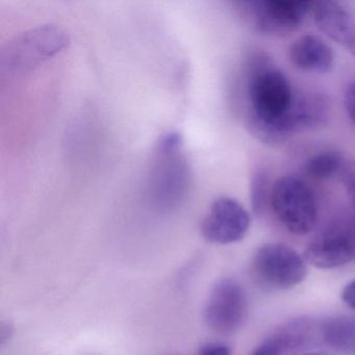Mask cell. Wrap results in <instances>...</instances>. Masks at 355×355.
<instances>
[{
  "label": "cell",
  "mask_w": 355,
  "mask_h": 355,
  "mask_svg": "<svg viewBox=\"0 0 355 355\" xmlns=\"http://www.w3.org/2000/svg\"><path fill=\"white\" fill-rule=\"evenodd\" d=\"M355 259V221L328 224L305 249L304 259L318 269H334Z\"/></svg>",
  "instance_id": "obj_7"
},
{
  "label": "cell",
  "mask_w": 355,
  "mask_h": 355,
  "mask_svg": "<svg viewBox=\"0 0 355 355\" xmlns=\"http://www.w3.org/2000/svg\"><path fill=\"white\" fill-rule=\"evenodd\" d=\"M266 178L263 174L257 173L255 178H253L252 190H251V199H252L253 209L255 211H259L263 207V202L266 200Z\"/></svg>",
  "instance_id": "obj_16"
},
{
  "label": "cell",
  "mask_w": 355,
  "mask_h": 355,
  "mask_svg": "<svg viewBox=\"0 0 355 355\" xmlns=\"http://www.w3.org/2000/svg\"><path fill=\"white\" fill-rule=\"evenodd\" d=\"M68 43L69 38L61 28L40 26L9 43L1 55V66L10 73L26 71L63 51Z\"/></svg>",
  "instance_id": "obj_4"
},
{
  "label": "cell",
  "mask_w": 355,
  "mask_h": 355,
  "mask_svg": "<svg viewBox=\"0 0 355 355\" xmlns=\"http://www.w3.org/2000/svg\"><path fill=\"white\" fill-rule=\"evenodd\" d=\"M304 327L301 324H293L274 334L259 345L251 355H282L288 349L296 348L304 340Z\"/></svg>",
  "instance_id": "obj_13"
},
{
  "label": "cell",
  "mask_w": 355,
  "mask_h": 355,
  "mask_svg": "<svg viewBox=\"0 0 355 355\" xmlns=\"http://www.w3.org/2000/svg\"><path fill=\"white\" fill-rule=\"evenodd\" d=\"M250 125L267 141H277L321 123L327 105L319 95L294 94L290 80L267 58H257L247 84Z\"/></svg>",
  "instance_id": "obj_1"
},
{
  "label": "cell",
  "mask_w": 355,
  "mask_h": 355,
  "mask_svg": "<svg viewBox=\"0 0 355 355\" xmlns=\"http://www.w3.org/2000/svg\"><path fill=\"white\" fill-rule=\"evenodd\" d=\"M338 178L346 188L349 198L355 209V159L346 162Z\"/></svg>",
  "instance_id": "obj_15"
},
{
  "label": "cell",
  "mask_w": 355,
  "mask_h": 355,
  "mask_svg": "<svg viewBox=\"0 0 355 355\" xmlns=\"http://www.w3.org/2000/svg\"><path fill=\"white\" fill-rule=\"evenodd\" d=\"M270 202L278 221L292 234L304 236L317 224L319 209L315 194L306 182L296 176L276 180Z\"/></svg>",
  "instance_id": "obj_2"
},
{
  "label": "cell",
  "mask_w": 355,
  "mask_h": 355,
  "mask_svg": "<svg viewBox=\"0 0 355 355\" xmlns=\"http://www.w3.org/2000/svg\"><path fill=\"white\" fill-rule=\"evenodd\" d=\"M311 14L317 28L355 58L354 16L334 1L313 3Z\"/></svg>",
  "instance_id": "obj_10"
},
{
  "label": "cell",
  "mask_w": 355,
  "mask_h": 355,
  "mask_svg": "<svg viewBox=\"0 0 355 355\" xmlns=\"http://www.w3.org/2000/svg\"><path fill=\"white\" fill-rule=\"evenodd\" d=\"M293 65L302 71L327 73L334 66L331 49L319 37L304 35L293 42L288 49Z\"/></svg>",
  "instance_id": "obj_11"
},
{
  "label": "cell",
  "mask_w": 355,
  "mask_h": 355,
  "mask_svg": "<svg viewBox=\"0 0 355 355\" xmlns=\"http://www.w3.org/2000/svg\"><path fill=\"white\" fill-rule=\"evenodd\" d=\"M345 107L349 117L355 123V83L349 86L345 93Z\"/></svg>",
  "instance_id": "obj_18"
},
{
  "label": "cell",
  "mask_w": 355,
  "mask_h": 355,
  "mask_svg": "<svg viewBox=\"0 0 355 355\" xmlns=\"http://www.w3.org/2000/svg\"><path fill=\"white\" fill-rule=\"evenodd\" d=\"M303 355H330V354H327V353H325V352H309V353H305V354H303Z\"/></svg>",
  "instance_id": "obj_20"
},
{
  "label": "cell",
  "mask_w": 355,
  "mask_h": 355,
  "mask_svg": "<svg viewBox=\"0 0 355 355\" xmlns=\"http://www.w3.org/2000/svg\"><path fill=\"white\" fill-rule=\"evenodd\" d=\"M322 336L328 346L344 355H355V318L336 317L322 327Z\"/></svg>",
  "instance_id": "obj_12"
},
{
  "label": "cell",
  "mask_w": 355,
  "mask_h": 355,
  "mask_svg": "<svg viewBox=\"0 0 355 355\" xmlns=\"http://www.w3.org/2000/svg\"><path fill=\"white\" fill-rule=\"evenodd\" d=\"M250 226V216L236 199L221 197L214 201L201 223L205 240L215 244H232L243 240Z\"/></svg>",
  "instance_id": "obj_9"
},
{
  "label": "cell",
  "mask_w": 355,
  "mask_h": 355,
  "mask_svg": "<svg viewBox=\"0 0 355 355\" xmlns=\"http://www.w3.org/2000/svg\"><path fill=\"white\" fill-rule=\"evenodd\" d=\"M340 297H342V300L344 301L345 304L348 305L350 309L355 311V279L345 286Z\"/></svg>",
  "instance_id": "obj_19"
},
{
  "label": "cell",
  "mask_w": 355,
  "mask_h": 355,
  "mask_svg": "<svg viewBox=\"0 0 355 355\" xmlns=\"http://www.w3.org/2000/svg\"><path fill=\"white\" fill-rule=\"evenodd\" d=\"M191 184V169L180 150L155 149V163L148 182L151 205L162 213L182 205Z\"/></svg>",
  "instance_id": "obj_3"
},
{
  "label": "cell",
  "mask_w": 355,
  "mask_h": 355,
  "mask_svg": "<svg viewBox=\"0 0 355 355\" xmlns=\"http://www.w3.org/2000/svg\"><path fill=\"white\" fill-rule=\"evenodd\" d=\"M248 313L243 286L234 279H222L211 290L205 309V321L213 331L232 334L238 331Z\"/></svg>",
  "instance_id": "obj_8"
},
{
  "label": "cell",
  "mask_w": 355,
  "mask_h": 355,
  "mask_svg": "<svg viewBox=\"0 0 355 355\" xmlns=\"http://www.w3.org/2000/svg\"><path fill=\"white\" fill-rule=\"evenodd\" d=\"M198 355H232V350L226 345L211 343L203 346L199 350Z\"/></svg>",
  "instance_id": "obj_17"
},
{
  "label": "cell",
  "mask_w": 355,
  "mask_h": 355,
  "mask_svg": "<svg viewBox=\"0 0 355 355\" xmlns=\"http://www.w3.org/2000/svg\"><path fill=\"white\" fill-rule=\"evenodd\" d=\"M313 3L288 0H251L238 3L241 15L257 32L282 36L300 28Z\"/></svg>",
  "instance_id": "obj_5"
},
{
  "label": "cell",
  "mask_w": 355,
  "mask_h": 355,
  "mask_svg": "<svg viewBox=\"0 0 355 355\" xmlns=\"http://www.w3.org/2000/svg\"><path fill=\"white\" fill-rule=\"evenodd\" d=\"M305 261L297 251L286 245H263L253 257V275L263 286L286 290L298 286L306 277Z\"/></svg>",
  "instance_id": "obj_6"
},
{
  "label": "cell",
  "mask_w": 355,
  "mask_h": 355,
  "mask_svg": "<svg viewBox=\"0 0 355 355\" xmlns=\"http://www.w3.org/2000/svg\"><path fill=\"white\" fill-rule=\"evenodd\" d=\"M346 159L336 151H324L318 153L309 159L306 171L309 175L319 180H329L334 176H340Z\"/></svg>",
  "instance_id": "obj_14"
}]
</instances>
